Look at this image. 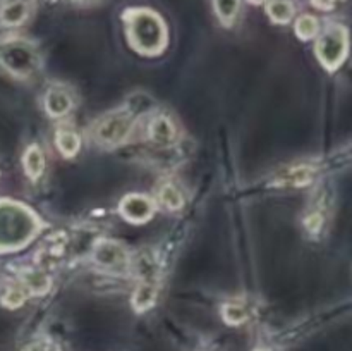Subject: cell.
I'll list each match as a JSON object with an SVG mask.
<instances>
[{
  "instance_id": "277c9868",
  "label": "cell",
  "mask_w": 352,
  "mask_h": 351,
  "mask_svg": "<svg viewBox=\"0 0 352 351\" xmlns=\"http://www.w3.org/2000/svg\"><path fill=\"white\" fill-rule=\"evenodd\" d=\"M131 127L133 119L126 112H112L96 124L95 140L103 147H116L129 136Z\"/></svg>"
},
{
  "instance_id": "7c38bea8",
  "label": "cell",
  "mask_w": 352,
  "mask_h": 351,
  "mask_svg": "<svg viewBox=\"0 0 352 351\" xmlns=\"http://www.w3.org/2000/svg\"><path fill=\"white\" fill-rule=\"evenodd\" d=\"M157 284L151 281L143 282L141 286H138V289L133 295V306L138 312H144L146 308H150L151 305L157 299Z\"/></svg>"
},
{
  "instance_id": "3957f363",
  "label": "cell",
  "mask_w": 352,
  "mask_h": 351,
  "mask_svg": "<svg viewBox=\"0 0 352 351\" xmlns=\"http://www.w3.org/2000/svg\"><path fill=\"white\" fill-rule=\"evenodd\" d=\"M316 57L330 71L339 67L349 50V31L340 24H332L316 41Z\"/></svg>"
},
{
  "instance_id": "e0dca14e",
  "label": "cell",
  "mask_w": 352,
  "mask_h": 351,
  "mask_svg": "<svg viewBox=\"0 0 352 351\" xmlns=\"http://www.w3.org/2000/svg\"><path fill=\"white\" fill-rule=\"evenodd\" d=\"M213 6H215V12L219 19L226 26H230L236 19L237 10H239V0H213Z\"/></svg>"
},
{
  "instance_id": "ac0fdd59",
  "label": "cell",
  "mask_w": 352,
  "mask_h": 351,
  "mask_svg": "<svg viewBox=\"0 0 352 351\" xmlns=\"http://www.w3.org/2000/svg\"><path fill=\"white\" fill-rule=\"evenodd\" d=\"M318 19L309 16V14H305V16H301L296 21V33H298V36L301 40H311V38H315L318 34Z\"/></svg>"
},
{
  "instance_id": "8fae6325",
  "label": "cell",
  "mask_w": 352,
  "mask_h": 351,
  "mask_svg": "<svg viewBox=\"0 0 352 351\" xmlns=\"http://www.w3.org/2000/svg\"><path fill=\"white\" fill-rule=\"evenodd\" d=\"M45 107H47V112L52 117H62L71 110L72 100L62 89H50L47 98H45Z\"/></svg>"
},
{
  "instance_id": "52a82bcc",
  "label": "cell",
  "mask_w": 352,
  "mask_h": 351,
  "mask_svg": "<svg viewBox=\"0 0 352 351\" xmlns=\"http://www.w3.org/2000/svg\"><path fill=\"white\" fill-rule=\"evenodd\" d=\"M93 258L102 267L113 268L126 264L127 253L124 246H120L116 241H100L95 246V250H93Z\"/></svg>"
},
{
  "instance_id": "d4e9b609",
  "label": "cell",
  "mask_w": 352,
  "mask_h": 351,
  "mask_svg": "<svg viewBox=\"0 0 352 351\" xmlns=\"http://www.w3.org/2000/svg\"><path fill=\"white\" fill-rule=\"evenodd\" d=\"M260 351H267V350H260Z\"/></svg>"
},
{
  "instance_id": "7a4b0ae2",
  "label": "cell",
  "mask_w": 352,
  "mask_h": 351,
  "mask_svg": "<svg viewBox=\"0 0 352 351\" xmlns=\"http://www.w3.org/2000/svg\"><path fill=\"white\" fill-rule=\"evenodd\" d=\"M40 222L28 206L17 202H0V251L23 248L36 234Z\"/></svg>"
},
{
  "instance_id": "9a60e30c",
  "label": "cell",
  "mask_w": 352,
  "mask_h": 351,
  "mask_svg": "<svg viewBox=\"0 0 352 351\" xmlns=\"http://www.w3.org/2000/svg\"><path fill=\"white\" fill-rule=\"evenodd\" d=\"M23 282L33 295H43L50 289L52 282L45 272L38 270H24L23 272Z\"/></svg>"
},
{
  "instance_id": "603a6c76",
  "label": "cell",
  "mask_w": 352,
  "mask_h": 351,
  "mask_svg": "<svg viewBox=\"0 0 352 351\" xmlns=\"http://www.w3.org/2000/svg\"><path fill=\"white\" fill-rule=\"evenodd\" d=\"M313 3H315L316 7H320V9H325V10L332 9L333 7L332 0H313Z\"/></svg>"
},
{
  "instance_id": "ffe728a7",
  "label": "cell",
  "mask_w": 352,
  "mask_h": 351,
  "mask_svg": "<svg viewBox=\"0 0 352 351\" xmlns=\"http://www.w3.org/2000/svg\"><path fill=\"white\" fill-rule=\"evenodd\" d=\"M223 317H226V320L229 323H234V326H237V323H243L244 320H246V310L243 308V306L239 305H227L226 308H223Z\"/></svg>"
},
{
  "instance_id": "2e32d148",
  "label": "cell",
  "mask_w": 352,
  "mask_h": 351,
  "mask_svg": "<svg viewBox=\"0 0 352 351\" xmlns=\"http://www.w3.org/2000/svg\"><path fill=\"white\" fill-rule=\"evenodd\" d=\"M55 141H57L58 150H60L65 157H72V155L78 153L79 145H81L79 143L78 134H76L74 131L69 129H58Z\"/></svg>"
},
{
  "instance_id": "5b68a950",
  "label": "cell",
  "mask_w": 352,
  "mask_h": 351,
  "mask_svg": "<svg viewBox=\"0 0 352 351\" xmlns=\"http://www.w3.org/2000/svg\"><path fill=\"white\" fill-rule=\"evenodd\" d=\"M0 62L10 74L28 78L38 67V57L26 45L14 43L0 52Z\"/></svg>"
},
{
  "instance_id": "d6986e66",
  "label": "cell",
  "mask_w": 352,
  "mask_h": 351,
  "mask_svg": "<svg viewBox=\"0 0 352 351\" xmlns=\"http://www.w3.org/2000/svg\"><path fill=\"white\" fill-rule=\"evenodd\" d=\"M158 198H160V202L164 203V206H167V209L170 210L181 209L182 203H184V198H182L181 191H179L174 184L162 186L160 193H158Z\"/></svg>"
},
{
  "instance_id": "7402d4cb",
  "label": "cell",
  "mask_w": 352,
  "mask_h": 351,
  "mask_svg": "<svg viewBox=\"0 0 352 351\" xmlns=\"http://www.w3.org/2000/svg\"><path fill=\"white\" fill-rule=\"evenodd\" d=\"M26 351H55V348L50 343H38L28 348Z\"/></svg>"
},
{
  "instance_id": "ba28073f",
  "label": "cell",
  "mask_w": 352,
  "mask_h": 351,
  "mask_svg": "<svg viewBox=\"0 0 352 351\" xmlns=\"http://www.w3.org/2000/svg\"><path fill=\"white\" fill-rule=\"evenodd\" d=\"M148 134H150V140L153 143L162 145V147H168V145H174L175 140H177V131H175V126L172 124L170 119L160 116L155 117L150 123V127H148Z\"/></svg>"
},
{
  "instance_id": "cb8c5ba5",
  "label": "cell",
  "mask_w": 352,
  "mask_h": 351,
  "mask_svg": "<svg viewBox=\"0 0 352 351\" xmlns=\"http://www.w3.org/2000/svg\"><path fill=\"white\" fill-rule=\"evenodd\" d=\"M248 2H251V3H263V2H267V0H248Z\"/></svg>"
},
{
  "instance_id": "5bb4252c",
  "label": "cell",
  "mask_w": 352,
  "mask_h": 351,
  "mask_svg": "<svg viewBox=\"0 0 352 351\" xmlns=\"http://www.w3.org/2000/svg\"><path fill=\"white\" fill-rule=\"evenodd\" d=\"M267 12L274 23L285 24L294 16V6L291 0H272L267 6Z\"/></svg>"
},
{
  "instance_id": "4fadbf2b",
  "label": "cell",
  "mask_w": 352,
  "mask_h": 351,
  "mask_svg": "<svg viewBox=\"0 0 352 351\" xmlns=\"http://www.w3.org/2000/svg\"><path fill=\"white\" fill-rule=\"evenodd\" d=\"M43 153H41L40 147L33 145V147L28 148L26 153H24V171H26V174L30 176L31 179H38L41 176V172H43Z\"/></svg>"
},
{
  "instance_id": "30bf717a",
  "label": "cell",
  "mask_w": 352,
  "mask_h": 351,
  "mask_svg": "<svg viewBox=\"0 0 352 351\" xmlns=\"http://www.w3.org/2000/svg\"><path fill=\"white\" fill-rule=\"evenodd\" d=\"M313 174L315 171L309 165H294V167H289L282 176H278V184L292 186V188L306 186L313 179Z\"/></svg>"
},
{
  "instance_id": "9c48e42d",
  "label": "cell",
  "mask_w": 352,
  "mask_h": 351,
  "mask_svg": "<svg viewBox=\"0 0 352 351\" xmlns=\"http://www.w3.org/2000/svg\"><path fill=\"white\" fill-rule=\"evenodd\" d=\"M30 16V6L24 0H14L0 9V23L6 26H19Z\"/></svg>"
},
{
  "instance_id": "6da1fadb",
  "label": "cell",
  "mask_w": 352,
  "mask_h": 351,
  "mask_svg": "<svg viewBox=\"0 0 352 351\" xmlns=\"http://www.w3.org/2000/svg\"><path fill=\"white\" fill-rule=\"evenodd\" d=\"M131 47L143 55H158L167 45V26L160 14L138 7L124 12Z\"/></svg>"
},
{
  "instance_id": "44dd1931",
  "label": "cell",
  "mask_w": 352,
  "mask_h": 351,
  "mask_svg": "<svg viewBox=\"0 0 352 351\" xmlns=\"http://www.w3.org/2000/svg\"><path fill=\"white\" fill-rule=\"evenodd\" d=\"M2 303L6 306H9V308H17V306H21L24 303V292L23 289L19 288H10L9 291L3 295L2 298Z\"/></svg>"
},
{
  "instance_id": "484cf974",
  "label": "cell",
  "mask_w": 352,
  "mask_h": 351,
  "mask_svg": "<svg viewBox=\"0 0 352 351\" xmlns=\"http://www.w3.org/2000/svg\"><path fill=\"white\" fill-rule=\"evenodd\" d=\"M332 2H336V0H332Z\"/></svg>"
},
{
  "instance_id": "8992f818",
  "label": "cell",
  "mask_w": 352,
  "mask_h": 351,
  "mask_svg": "<svg viewBox=\"0 0 352 351\" xmlns=\"http://www.w3.org/2000/svg\"><path fill=\"white\" fill-rule=\"evenodd\" d=\"M124 219L131 222H144L153 215V202L144 195H127L119 206Z\"/></svg>"
}]
</instances>
